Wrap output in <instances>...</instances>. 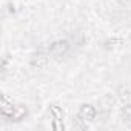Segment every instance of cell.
Here are the masks:
<instances>
[{"label":"cell","instance_id":"4","mask_svg":"<svg viewBox=\"0 0 131 131\" xmlns=\"http://www.w3.org/2000/svg\"><path fill=\"white\" fill-rule=\"evenodd\" d=\"M96 113H97V110H96L93 105H90V103H83V105L79 108V116H80L83 120H86V122L94 120V119H96Z\"/></svg>","mask_w":131,"mask_h":131},{"label":"cell","instance_id":"8","mask_svg":"<svg viewBox=\"0 0 131 131\" xmlns=\"http://www.w3.org/2000/svg\"><path fill=\"white\" fill-rule=\"evenodd\" d=\"M119 94V99H120V102L123 103V105H126V103H129V100H131V93L123 86V88H119V91H117Z\"/></svg>","mask_w":131,"mask_h":131},{"label":"cell","instance_id":"6","mask_svg":"<svg viewBox=\"0 0 131 131\" xmlns=\"http://www.w3.org/2000/svg\"><path fill=\"white\" fill-rule=\"evenodd\" d=\"M113 105H114V99L111 96H103L99 100V105L97 106H99V111L100 113H108V111H111Z\"/></svg>","mask_w":131,"mask_h":131},{"label":"cell","instance_id":"1","mask_svg":"<svg viewBox=\"0 0 131 131\" xmlns=\"http://www.w3.org/2000/svg\"><path fill=\"white\" fill-rule=\"evenodd\" d=\"M70 46L71 45H70L68 40H57V42H54V43L49 45L48 52H49V56L52 59H62V57H65V56L68 54Z\"/></svg>","mask_w":131,"mask_h":131},{"label":"cell","instance_id":"9","mask_svg":"<svg viewBox=\"0 0 131 131\" xmlns=\"http://www.w3.org/2000/svg\"><path fill=\"white\" fill-rule=\"evenodd\" d=\"M73 128L77 129V131H83V129H86V120H83V119L77 114V117L73 120Z\"/></svg>","mask_w":131,"mask_h":131},{"label":"cell","instance_id":"5","mask_svg":"<svg viewBox=\"0 0 131 131\" xmlns=\"http://www.w3.org/2000/svg\"><path fill=\"white\" fill-rule=\"evenodd\" d=\"M49 59H51L49 52L48 54H45V52H36L31 57V65L36 67V68H45L46 65H48V62H49Z\"/></svg>","mask_w":131,"mask_h":131},{"label":"cell","instance_id":"7","mask_svg":"<svg viewBox=\"0 0 131 131\" xmlns=\"http://www.w3.org/2000/svg\"><path fill=\"white\" fill-rule=\"evenodd\" d=\"M122 122L131 129V103L123 105V108H122Z\"/></svg>","mask_w":131,"mask_h":131},{"label":"cell","instance_id":"3","mask_svg":"<svg viewBox=\"0 0 131 131\" xmlns=\"http://www.w3.org/2000/svg\"><path fill=\"white\" fill-rule=\"evenodd\" d=\"M14 108H16V103L11 102V100H8L6 96H3L2 97V103H0V114H2V117L11 120V116L14 113Z\"/></svg>","mask_w":131,"mask_h":131},{"label":"cell","instance_id":"2","mask_svg":"<svg viewBox=\"0 0 131 131\" xmlns=\"http://www.w3.org/2000/svg\"><path fill=\"white\" fill-rule=\"evenodd\" d=\"M49 113L52 117V128L56 131H62L63 129V111L57 106V105H51L49 106Z\"/></svg>","mask_w":131,"mask_h":131}]
</instances>
